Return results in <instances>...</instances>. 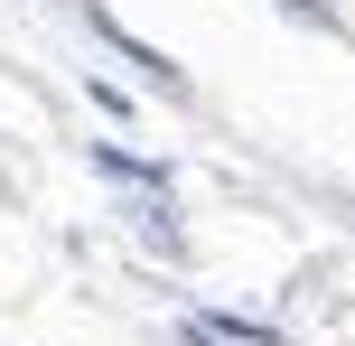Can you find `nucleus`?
Returning <instances> with one entry per match:
<instances>
[{"label": "nucleus", "instance_id": "f03ea898", "mask_svg": "<svg viewBox=\"0 0 355 346\" xmlns=\"http://www.w3.org/2000/svg\"><path fill=\"white\" fill-rule=\"evenodd\" d=\"M196 346H281V328H262V318H234V309H196L187 318Z\"/></svg>", "mask_w": 355, "mask_h": 346}, {"label": "nucleus", "instance_id": "7ed1b4c3", "mask_svg": "<svg viewBox=\"0 0 355 346\" xmlns=\"http://www.w3.org/2000/svg\"><path fill=\"white\" fill-rule=\"evenodd\" d=\"M94 168H103V178H122V187L168 197V168H159V159H131V150H112V141H94Z\"/></svg>", "mask_w": 355, "mask_h": 346}, {"label": "nucleus", "instance_id": "f257e3e1", "mask_svg": "<svg viewBox=\"0 0 355 346\" xmlns=\"http://www.w3.org/2000/svg\"><path fill=\"white\" fill-rule=\"evenodd\" d=\"M94 37H112V47H122V56H131V66H141V75H150V85H159V94H168V103H187V75H178V66H168V56H159V47H141V37H131V28H122V19H112V10H94Z\"/></svg>", "mask_w": 355, "mask_h": 346}, {"label": "nucleus", "instance_id": "20e7f679", "mask_svg": "<svg viewBox=\"0 0 355 346\" xmlns=\"http://www.w3.org/2000/svg\"><path fill=\"white\" fill-rule=\"evenodd\" d=\"M281 10H290V19H318V28H327V10H318V0H281Z\"/></svg>", "mask_w": 355, "mask_h": 346}]
</instances>
